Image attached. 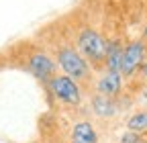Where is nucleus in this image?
<instances>
[{
	"label": "nucleus",
	"mask_w": 147,
	"mask_h": 143,
	"mask_svg": "<svg viewBox=\"0 0 147 143\" xmlns=\"http://www.w3.org/2000/svg\"><path fill=\"white\" fill-rule=\"evenodd\" d=\"M53 57L57 61V69L61 74L74 78L76 82H80L82 86L90 84L94 78V67L90 65V61L76 49L74 43H57L53 47Z\"/></svg>",
	"instance_id": "obj_1"
},
{
	"label": "nucleus",
	"mask_w": 147,
	"mask_h": 143,
	"mask_svg": "<svg viewBox=\"0 0 147 143\" xmlns=\"http://www.w3.org/2000/svg\"><path fill=\"white\" fill-rule=\"evenodd\" d=\"M106 37L94 27L84 25L76 31L74 35V45L82 55L90 61V65L94 69H102L104 57H106Z\"/></svg>",
	"instance_id": "obj_2"
},
{
	"label": "nucleus",
	"mask_w": 147,
	"mask_h": 143,
	"mask_svg": "<svg viewBox=\"0 0 147 143\" xmlns=\"http://www.w3.org/2000/svg\"><path fill=\"white\" fill-rule=\"evenodd\" d=\"M45 88L59 104L69 106V109H78L84 100V86L80 82H76L74 78L61 74V72H57Z\"/></svg>",
	"instance_id": "obj_3"
},
{
	"label": "nucleus",
	"mask_w": 147,
	"mask_h": 143,
	"mask_svg": "<svg viewBox=\"0 0 147 143\" xmlns=\"http://www.w3.org/2000/svg\"><path fill=\"white\" fill-rule=\"evenodd\" d=\"M25 72H29L39 84L47 86L49 80L59 69H57V61H55L53 53H49L47 49H33L25 57Z\"/></svg>",
	"instance_id": "obj_4"
},
{
	"label": "nucleus",
	"mask_w": 147,
	"mask_h": 143,
	"mask_svg": "<svg viewBox=\"0 0 147 143\" xmlns=\"http://www.w3.org/2000/svg\"><path fill=\"white\" fill-rule=\"evenodd\" d=\"M147 59V43L143 39H131L125 43L123 49V63H121V74L125 80H133L139 76V69L143 61Z\"/></svg>",
	"instance_id": "obj_5"
},
{
	"label": "nucleus",
	"mask_w": 147,
	"mask_h": 143,
	"mask_svg": "<svg viewBox=\"0 0 147 143\" xmlns=\"http://www.w3.org/2000/svg\"><path fill=\"white\" fill-rule=\"evenodd\" d=\"M94 92L102 94V96H110V98H119L121 94H125V78H123V74L121 72L102 69V74L94 82Z\"/></svg>",
	"instance_id": "obj_6"
},
{
	"label": "nucleus",
	"mask_w": 147,
	"mask_h": 143,
	"mask_svg": "<svg viewBox=\"0 0 147 143\" xmlns=\"http://www.w3.org/2000/svg\"><path fill=\"white\" fill-rule=\"evenodd\" d=\"M90 111L98 119H113V117H117L121 113L117 98L102 96V94H96V92L90 96Z\"/></svg>",
	"instance_id": "obj_7"
},
{
	"label": "nucleus",
	"mask_w": 147,
	"mask_h": 143,
	"mask_svg": "<svg viewBox=\"0 0 147 143\" xmlns=\"http://www.w3.org/2000/svg\"><path fill=\"white\" fill-rule=\"evenodd\" d=\"M123 49H125V43H123L119 37L108 39V41H106V57H104L102 69H106V72H121Z\"/></svg>",
	"instance_id": "obj_8"
},
{
	"label": "nucleus",
	"mask_w": 147,
	"mask_h": 143,
	"mask_svg": "<svg viewBox=\"0 0 147 143\" xmlns=\"http://www.w3.org/2000/svg\"><path fill=\"white\" fill-rule=\"evenodd\" d=\"M69 139L74 143H98V131L94 129V125L90 121H78L74 123V127L69 131Z\"/></svg>",
	"instance_id": "obj_9"
},
{
	"label": "nucleus",
	"mask_w": 147,
	"mask_h": 143,
	"mask_svg": "<svg viewBox=\"0 0 147 143\" xmlns=\"http://www.w3.org/2000/svg\"><path fill=\"white\" fill-rule=\"evenodd\" d=\"M127 129L129 131H135V133H145L147 131V111H137L133 113L125 121Z\"/></svg>",
	"instance_id": "obj_10"
},
{
	"label": "nucleus",
	"mask_w": 147,
	"mask_h": 143,
	"mask_svg": "<svg viewBox=\"0 0 147 143\" xmlns=\"http://www.w3.org/2000/svg\"><path fill=\"white\" fill-rule=\"evenodd\" d=\"M119 143H141V133H135V131H125L121 137H119Z\"/></svg>",
	"instance_id": "obj_11"
},
{
	"label": "nucleus",
	"mask_w": 147,
	"mask_h": 143,
	"mask_svg": "<svg viewBox=\"0 0 147 143\" xmlns=\"http://www.w3.org/2000/svg\"><path fill=\"white\" fill-rule=\"evenodd\" d=\"M139 76H141V80L147 84V59L143 61V65H141V69H139Z\"/></svg>",
	"instance_id": "obj_12"
},
{
	"label": "nucleus",
	"mask_w": 147,
	"mask_h": 143,
	"mask_svg": "<svg viewBox=\"0 0 147 143\" xmlns=\"http://www.w3.org/2000/svg\"><path fill=\"white\" fill-rule=\"evenodd\" d=\"M141 39L147 43V23H145V27H143V31H141Z\"/></svg>",
	"instance_id": "obj_13"
},
{
	"label": "nucleus",
	"mask_w": 147,
	"mask_h": 143,
	"mask_svg": "<svg viewBox=\"0 0 147 143\" xmlns=\"http://www.w3.org/2000/svg\"><path fill=\"white\" fill-rule=\"evenodd\" d=\"M67 143H74V141H71V139H69V141H67Z\"/></svg>",
	"instance_id": "obj_14"
}]
</instances>
